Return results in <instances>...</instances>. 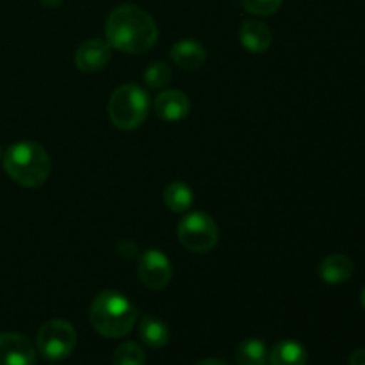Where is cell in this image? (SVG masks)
<instances>
[{
  "label": "cell",
  "mask_w": 365,
  "mask_h": 365,
  "mask_svg": "<svg viewBox=\"0 0 365 365\" xmlns=\"http://www.w3.org/2000/svg\"><path fill=\"white\" fill-rule=\"evenodd\" d=\"M157 24L145 9L132 4L116 7L106 24V41L125 53H143L157 43Z\"/></svg>",
  "instance_id": "1"
},
{
  "label": "cell",
  "mask_w": 365,
  "mask_h": 365,
  "mask_svg": "<svg viewBox=\"0 0 365 365\" xmlns=\"http://www.w3.org/2000/svg\"><path fill=\"white\" fill-rule=\"evenodd\" d=\"M89 319L102 337L121 339L134 328L138 309L120 292L103 291L93 299Z\"/></svg>",
  "instance_id": "2"
},
{
  "label": "cell",
  "mask_w": 365,
  "mask_h": 365,
  "mask_svg": "<svg viewBox=\"0 0 365 365\" xmlns=\"http://www.w3.org/2000/svg\"><path fill=\"white\" fill-rule=\"evenodd\" d=\"M4 170L16 184L38 187L48 178L52 164L43 146L32 141L14 143L4 153Z\"/></svg>",
  "instance_id": "3"
},
{
  "label": "cell",
  "mask_w": 365,
  "mask_h": 365,
  "mask_svg": "<svg viewBox=\"0 0 365 365\" xmlns=\"http://www.w3.org/2000/svg\"><path fill=\"white\" fill-rule=\"evenodd\" d=\"M150 110L148 93L138 84H123L110 95L107 113L120 130H134L145 123Z\"/></svg>",
  "instance_id": "4"
},
{
  "label": "cell",
  "mask_w": 365,
  "mask_h": 365,
  "mask_svg": "<svg viewBox=\"0 0 365 365\" xmlns=\"http://www.w3.org/2000/svg\"><path fill=\"white\" fill-rule=\"evenodd\" d=\"M177 234L182 246L192 253L210 252L220 239L216 221L207 216L205 212H200V210L189 212L182 217Z\"/></svg>",
  "instance_id": "5"
},
{
  "label": "cell",
  "mask_w": 365,
  "mask_h": 365,
  "mask_svg": "<svg viewBox=\"0 0 365 365\" xmlns=\"http://www.w3.org/2000/svg\"><path fill=\"white\" fill-rule=\"evenodd\" d=\"M36 344L45 359L59 362L73 351L77 344V331L68 321L52 319L39 328Z\"/></svg>",
  "instance_id": "6"
},
{
  "label": "cell",
  "mask_w": 365,
  "mask_h": 365,
  "mask_svg": "<svg viewBox=\"0 0 365 365\" xmlns=\"http://www.w3.org/2000/svg\"><path fill=\"white\" fill-rule=\"evenodd\" d=\"M171 262L160 250H146L139 255L138 277L143 285L152 291H160L171 282Z\"/></svg>",
  "instance_id": "7"
},
{
  "label": "cell",
  "mask_w": 365,
  "mask_h": 365,
  "mask_svg": "<svg viewBox=\"0 0 365 365\" xmlns=\"http://www.w3.org/2000/svg\"><path fill=\"white\" fill-rule=\"evenodd\" d=\"M0 365H36V348L24 335L0 334Z\"/></svg>",
  "instance_id": "8"
},
{
  "label": "cell",
  "mask_w": 365,
  "mask_h": 365,
  "mask_svg": "<svg viewBox=\"0 0 365 365\" xmlns=\"http://www.w3.org/2000/svg\"><path fill=\"white\" fill-rule=\"evenodd\" d=\"M110 61V45L103 39L93 38L82 43L75 53V64L81 71L96 73L102 71Z\"/></svg>",
  "instance_id": "9"
},
{
  "label": "cell",
  "mask_w": 365,
  "mask_h": 365,
  "mask_svg": "<svg viewBox=\"0 0 365 365\" xmlns=\"http://www.w3.org/2000/svg\"><path fill=\"white\" fill-rule=\"evenodd\" d=\"M155 113L164 121H180L184 120L191 109L187 95L178 89H168L155 98Z\"/></svg>",
  "instance_id": "10"
},
{
  "label": "cell",
  "mask_w": 365,
  "mask_h": 365,
  "mask_svg": "<svg viewBox=\"0 0 365 365\" xmlns=\"http://www.w3.org/2000/svg\"><path fill=\"white\" fill-rule=\"evenodd\" d=\"M239 38L245 45L246 50L253 53H262L269 48L271 45V31L266 24L255 18H248L242 21L239 29Z\"/></svg>",
  "instance_id": "11"
},
{
  "label": "cell",
  "mask_w": 365,
  "mask_h": 365,
  "mask_svg": "<svg viewBox=\"0 0 365 365\" xmlns=\"http://www.w3.org/2000/svg\"><path fill=\"white\" fill-rule=\"evenodd\" d=\"M171 59L182 70H198L203 66L207 59L205 48L200 45L195 39H184V41H178L177 45L171 48Z\"/></svg>",
  "instance_id": "12"
},
{
  "label": "cell",
  "mask_w": 365,
  "mask_h": 365,
  "mask_svg": "<svg viewBox=\"0 0 365 365\" xmlns=\"http://www.w3.org/2000/svg\"><path fill=\"white\" fill-rule=\"evenodd\" d=\"M353 269H355V266H353V260L349 257L342 255V253H331L321 262L319 274L327 284L339 285L351 278Z\"/></svg>",
  "instance_id": "13"
},
{
  "label": "cell",
  "mask_w": 365,
  "mask_h": 365,
  "mask_svg": "<svg viewBox=\"0 0 365 365\" xmlns=\"http://www.w3.org/2000/svg\"><path fill=\"white\" fill-rule=\"evenodd\" d=\"M309 353L299 342L282 341L269 351V365H307Z\"/></svg>",
  "instance_id": "14"
},
{
  "label": "cell",
  "mask_w": 365,
  "mask_h": 365,
  "mask_svg": "<svg viewBox=\"0 0 365 365\" xmlns=\"http://www.w3.org/2000/svg\"><path fill=\"white\" fill-rule=\"evenodd\" d=\"M139 337L150 348H164L170 342V328L164 321L146 316L139 323Z\"/></svg>",
  "instance_id": "15"
},
{
  "label": "cell",
  "mask_w": 365,
  "mask_h": 365,
  "mask_svg": "<svg viewBox=\"0 0 365 365\" xmlns=\"http://www.w3.org/2000/svg\"><path fill=\"white\" fill-rule=\"evenodd\" d=\"M239 365H269V353L260 339H246L235 349Z\"/></svg>",
  "instance_id": "16"
},
{
  "label": "cell",
  "mask_w": 365,
  "mask_h": 365,
  "mask_svg": "<svg viewBox=\"0 0 365 365\" xmlns=\"http://www.w3.org/2000/svg\"><path fill=\"white\" fill-rule=\"evenodd\" d=\"M164 203L170 207L173 212H185L192 205V191L187 184L180 180H175L164 189Z\"/></svg>",
  "instance_id": "17"
},
{
  "label": "cell",
  "mask_w": 365,
  "mask_h": 365,
  "mask_svg": "<svg viewBox=\"0 0 365 365\" xmlns=\"http://www.w3.org/2000/svg\"><path fill=\"white\" fill-rule=\"evenodd\" d=\"M114 365H146L145 351L135 342H123L113 355Z\"/></svg>",
  "instance_id": "18"
},
{
  "label": "cell",
  "mask_w": 365,
  "mask_h": 365,
  "mask_svg": "<svg viewBox=\"0 0 365 365\" xmlns=\"http://www.w3.org/2000/svg\"><path fill=\"white\" fill-rule=\"evenodd\" d=\"M171 78V71L168 68L166 63L163 61H157V63H152L145 71V82L148 88L153 89H160L170 82Z\"/></svg>",
  "instance_id": "19"
},
{
  "label": "cell",
  "mask_w": 365,
  "mask_h": 365,
  "mask_svg": "<svg viewBox=\"0 0 365 365\" xmlns=\"http://www.w3.org/2000/svg\"><path fill=\"white\" fill-rule=\"evenodd\" d=\"M284 0H242V6L255 16H271L282 7Z\"/></svg>",
  "instance_id": "20"
},
{
  "label": "cell",
  "mask_w": 365,
  "mask_h": 365,
  "mask_svg": "<svg viewBox=\"0 0 365 365\" xmlns=\"http://www.w3.org/2000/svg\"><path fill=\"white\" fill-rule=\"evenodd\" d=\"M349 365H365V349H356L349 356Z\"/></svg>",
  "instance_id": "21"
},
{
  "label": "cell",
  "mask_w": 365,
  "mask_h": 365,
  "mask_svg": "<svg viewBox=\"0 0 365 365\" xmlns=\"http://www.w3.org/2000/svg\"><path fill=\"white\" fill-rule=\"evenodd\" d=\"M195 365H228V364L217 359H205V360H200V362H196Z\"/></svg>",
  "instance_id": "22"
},
{
  "label": "cell",
  "mask_w": 365,
  "mask_h": 365,
  "mask_svg": "<svg viewBox=\"0 0 365 365\" xmlns=\"http://www.w3.org/2000/svg\"><path fill=\"white\" fill-rule=\"evenodd\" d=\"M41 2H43V6L52 9V7H59L61 4H63V0H41Z\"/></svg>",
  "instance_id": "23"
},
{
  "label": "cell",
  "mask_w": 365,
  "mask_h": 365,
  "mask_svg": "<svg viewBox=\"0 0 365 365\" xmlns=\"http://www.w3.org/2000/svg\"><path fill=\"white\" fill-rule=\"evenodd\" d=\"M360 302H362V307L365 309V287L362 289V294H360Z\"/></svg>",
  "instance_id": "24"
},
{
  "label": "cell",
  "mask_w": 365,
  "mask_h": 365,
  "mask_svg": "<svg viewBox=\"0 0 365 365\" xmlns=\"http://www.w3.org/2000/svg\"><path fill=\"white\" fill-rule=\"evenodd\" d=\"M0 153H2V152H0Z\"/></svg>",
  "instance_id": "25"
}]
</instances>
